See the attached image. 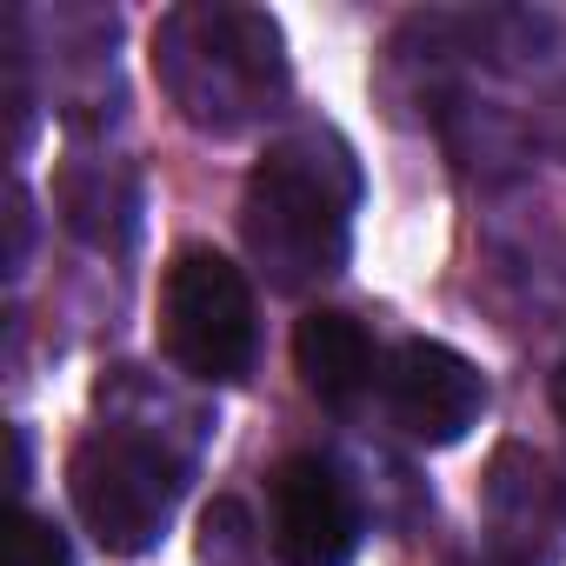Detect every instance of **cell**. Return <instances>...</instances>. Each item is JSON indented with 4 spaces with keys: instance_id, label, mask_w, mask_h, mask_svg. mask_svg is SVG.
Instances as JSON below:
<instances>
[{
    "instance_id": "1",
    "label": "cell",
    "mask_w": 566,
    "mask_h": 566,
    "mask_svg": "<svg viewBox=\"0 0 566 566\" xmlns=\"http://www.w3.org/2000/svg\"><path fill=\"white\" fill-rule=\"evenodd\" d=\"M360 160L334 127H301L273 140L240 193V240L273 294H307L354 253Z\"/></svg>"
},
{
    "instance_id": "2",
    "label": "cell",
    "mask_w": 566,
    "mask_h": 566,
    "mask_svg": "<svg viewBox=\"0 0 566 566\" xmlns=\"http://www.w3.org/2000/svg\"><path fill=\"white\" fill-rule=\"evenodd\" d=\"M154 74L187 127L227 140L280 114V101H287V41H280V21L260 8L193 0V8L160 14Z\"/></svg>"
},
{
    "instance_id": "3",
    "label": "cell",
    "mask_w": 566,
    "mask_h": 566,
    "mask_svg": "<svg viewBox=\"0 0 566 566\" xmlns=\"http://www.w3.org/2000/svg\"><path fill=\"white\" fill-rule=\"evenodd\" d=\"M180 486H187V453L134 427H101L67 460V493L81 526L120 559L160 546V533L174 526Z\"/></svg>"
},
{
    "instance_id": "4",
    "label": "cell",
    "mask_w": 566,
    "mask_h": 566,
    "mask_svg": "<svg viewBox=\"0 0 566 566\" xmlns=\"http://www.w3.org/2000/svg\"><path fill=\"white\" fill-rule=\"evenodd\" d=\"M160 354L207 387H233L253 374L260 321L253 287L220 247H180L160 273Z\"/></svg>"
},
{
    "instance_id": "5",
    "label": "cell",
    "mask_w": 566,
    "mask_h": 566,
    "mask_svg": "<svg viewBox=\"0 0 566 566\" xmlns=\"http://www.w3.org/2000/svg\"><path fill=\"white\" fill-rule=\"evenodd\" d=\"M266 539L280 566H347L360 553V493L327 453H287L266 480Z\"/></svg>"
},
{
    "instance_id": "6",
    "label": "cell",
    "mask_w": 566,
    "mask_h": 566,
    "mask_svg": "<svg viewBox=\"0 0 566 566\" xmlns=\"http://www.w3.org/2000/svg\"><path fill=\"white\" fill-rule=\"evenodd\" d=\"M380 394H387L394 427L420 447H460L486 413V374L467 354H453L447 340L394 347V360L380 374Z\"/></svg>"
},
{
    "instance_id": "7",
    "label": "cell",
    "mask_w": 566,
    "mask_h": 566,
    "mask_svg": "<svg viewBox=\"0 0 566 566\" xmlns=\"http://www.w3.org/2000/svg\"><path fill=\"white\" fill-rule=\"evenodd\" d=\"M480 506H486V546L520 559V566H553L559 553V526H566V493L553 480V467L506 440L493 460H486V486H480Z\"/></svg>"
},
{
    "instance_id": "8",
    "label": "cell",
    "mask_w": 566,
    "mask_h": 566,
    "mask_svg": "<svg viewBox=\"0 0 566 566\" xmlns=\"http://www.w3.org/2000/svg\"><path fill=\"white\" fill-rule=\"evenodd\" d=\"M294 374L301 387L327 407V413H354L374 380H380V360H374V340L354 314L340 307H314L301 327H294Z\"/></svg>"
},
{
    "instance_id": "9",
    "label": "cell",
    "mask_w": 566,
    "mask_h": 566,
    "mask_svg": "<svg viewBox=\"0 0 566 566\" xmlns=\"http://www.w3.org/2000/svg\"><path fill=\"white\" fill-rule=\"evenodd\" d=\"M61 220L74 240L101 247V253H127L140 233V180L120 160H74L54 187Z\"/></svg>"
},
{
    "instance_id": "10",
    "label": "cell",
    "mask_w": 566,
    "mask_h": 566,
    "mask_svg": "<svg viewBox=\"0 0 566 566\" xmlns=\"http://www.w3.org/2000/svg\"><path fill=\"white\" fill-rule=\"evenodd\" d=\"M260 539L247 526V506L240 500H213L207 520H200V566H253Z\"/></svg>"
},
{
    "instance_id": "11",
    "label": "cell",
    "mask_w": 566,
    "mask_h": 566,
    "mask_svg": "<svg viewBox=\"0 0 566 566\" xmlns=\"http://www.w3.org/2000/svg\"><path fill=\"white\" fill-rule=\"evenodd\" d=\"M8 566H74V546L54 520L41 513H14V533H8Z\"/></svg>"
},
{
    "instance_id": "12",
    "label": "cell",
    "mask_w": 566,
    "mask_h": 566,
    "mask_svg": "<svg viewBox=\"0 0 566 566\" xmlns=\"http://www.w3.org/2000/svg\"><path fill=\"white\" fill-rule=\"evenodd\" d=\"M447 566H520V559H506V553L480 546V553H460V559H447Z\"/></svg>"
},
{
    "instance_id": "13",
    "label": "cell",
    "mask_w": 566,
    "mask_h": 566,
    "mask_svg": "<svg viewBox=\"0 0 566 566\" xmlns=\"http://www.w3.org/2000/svg\"><path fill=\"white\" fill-rule=\"evenodd\" d=\"M14 486H28V433L14 427Z\"/></svg>"
},
{
    "instance_id": "14",
    "label": "cell",
    "mask_w": 566,
    "mask_h": 566,
    "mask_svg": "<svg viewBox=\"0 0 566 566\" xmlns=\"http://www.w3.org/2000/svg\"><path fill=\"white\" fill-rule=\"evenodd\" d=\"M553 413L566 420V354H559V367H553Z\"/></svg>"
}]
</instances>
